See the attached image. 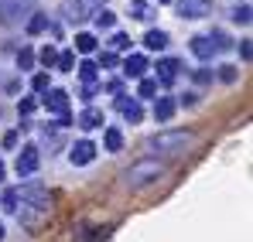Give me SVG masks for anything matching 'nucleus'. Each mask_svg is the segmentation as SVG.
<instances>
[{
  "instance_id": "nucleus-11",
  "label": "nucleus",
  "mask_w": 253,
  "mask_h": 242,
  "mask_svg": "<svg viewBox=\"0 0 253 242\" xmlns=\"http://www.w3.org/2000/svg\"><path fill=\"white\" fill-rule=\"evenodd\" d=\"M117 109L124 113V120H126V123H140V116H144L140 103H137V99H124V96L117 99Z\"/></svg>"
},
{
  "instance_id": "nucleus-8",
  "label": "nucleus",
  "mask_w": 253,
  "mask_h": 242,
  "mask_svg": "<svg viewBox=\"0 0 253 242\" xmlns=\"http://www.w3.org/2000/svg\"><path fill=\"white\" fill-rule=\"evenodd\" d=\"M92 157H96V143H89V140H79V143L72 147V154H69V161L76 164V167L92 164Z\"/></svg>"
},
{
  "instance_id": "nucleus-38",
  "label": "nucleus",
  "mask_w": 253,
  "mask_h": 242,
  "mask_svg": "<svg viewBox=\"0 0 253 242\" xmlns=\"http://www.w3.org/2000/svg\"><path fill=\"white\" fill-rule=\"evenodd\" d=\"M92 96H96V85H85V89H83V99H85V103H89Z\"/></svg>"
},
{
  "instance_id": "nucleus-13",
  "label": "nucleus",
  "mask_w": 253,
  "mask_h": 242,
  "mask_svg": "<svg viewBox=\"0 0 253 242\" xmlns=\"http://www.w3.org/2000/svg\"><path fill=\"white\" fill-rule=\"evenodd\" d=\"M178 69H181V65H178L174 58H165V62H158V79H154V82H161V85H171V82L178 79Z\"/></svg>"
},
{
  "instance_id": "nucleus-2",
  "label": "nucleus",
  "mask_w": 253,
  "mask_h": 242,
  "mask_svg": "<svg viewBox=\"0 0 253 242\" xmlns=\"http://www.w3.org/2000/svg\"><path fill=\"white\" fill-rule=\"evenodd\" d=\"M147 147H151L154 154H168V157H178V154H185V150L192 147V133H188V130H168V133H158V137H151V140H147Z\"/></svg>"
},
{
  "instance_id": "nucleus-9",
  "label": "nucleus",
  "mask_w": 253,
  "mask_h": 242,
  "mask_svg": "<svg viewBox=\"0 0 253 242\" xmlns=\"http://www.w3.org/2000/svg\"><path fill=\"white\" fill-rule=\"evenodd\" d=\"M62 14L72 21V24H79L89 17V10H85V0H62Z\"/></svg>"
},
{
  "instance_id": "nucleus-29",
  "label": "nucleus",
  "mask_w": 253,
  "mask_h": 242,
  "mask_svg": "<svg viewBox=\"0 0 253 242\" xmlns=\"http://www.w3.org/2000/svg\"><path fill=\"white\" fill-rule=\"evenodd\" d=\"M31 89H35V92H48V89H51V85H48V75H44V72H38V75L31 79Z\"/></svg>"
},
{
  "instance_id": "nucleus-23",
  "label": "nucleus",
  "mask_w": 253,
  "mask_h": 242,
  "mask_svg": "<svg viewBox=\"0 0 253 242\" xmlns=\"http://www.w3.org/2000/svg\"><path fill=\"white\" fill-rule=\"evenodd\" d=\"M76 48H79L83 55H89V51H96V38H92V35H76Z\"/></svg>"
},
{
  "instance_id": "nucleus-28",
  "label": "nucleus",
  "mask_w": 253,
  "mask_h": 242,
  "mask_svg": "<svg viewBox=\"0 0 253 242\" xmlns=\"http://www.w3.org/2000/svg\"><path fill=\"white\" fill-rule=\"evenodd\" d=\"M79 75L92 85V82H96V62H83V65H79Z\"/></svg>"
},
{
  "instance_id": "nucleus-18",
  "label": "nucleus",
  "mask_w": 253,
  "mask_h": 242,
  "mask_svg": "<svg viewBox=\"0 0 253 242\" xmlns=\"http://www.w3.org/2000/svg\"><path fill=\"white\" fill-rule=\"evenodd\" d=\"M103 143H106V150H110V154H117V150L124 147V133H120L117 126H110V130H106V137H103Z\"/></svg>"
},
{
  "instance_id": "nucleus-15",
  "label": "nucleus",
  "mask_w": 253,
  "mask_h": 242,
  "mask_svg": "<svg viewBox=\"0 0 253 242\" xmlns=\"http://www.w3.org/2000/svg\"><path fill=\"white\" fill-rule=\"evenodd\" d=\"M174 109H178V103H174L171 96H161V99L154 103V120H158V123H168L171 116H174Z\"/></svg>"
},
{
  "instance_id": "nucleus-14",
  "label": "nucleus",
  "mask_w": 253,
  "mask_h": 242,
  "mask_svg": "<svg viewBox=\"0 0 253 242\" xmlns=\"http://www.w3.org/2000/svg\"><path fill=\"white\" fill-rule=\"evenodd\" d=\"M76 123L83 126V130H96V126H103V109H96V106H89V109H83L79 116H76Z\"/></svg>"
},
{
  "instance_id": "nucleus-1",
  "label": "nucleus",
  "mask_w": 253,
  "mask_h": 242,
  "mask_svg": "<svg viewBox=\"0 0 253 242\" xmlns=\"http://www.w3.org/2000/svg\"><path fill=\"white\" fill-rule=\"evenodd\" d=\"M161 174H165V164L158 161V157H144V161L130 164L124 171V184L126 188H147V184H154Z\"/></svg>"
},
{
  "instance_id": "nucleus-31",
  "label": "nucleus",
  "mask_w": 253,
  "mask_h": 242,
  "mask_svg": "<svg viewBox=\"0 0 253 242\" xmlns=\"http://www.w3.org/2000/svg\"><path fill=\"white\" fill-rule=\"evenodd\" d=\"M117 51H124V48H130V35H113V41H110Z\"/></svg>"
},
{
  "instance_id": "nucleus-41",
  "label": "nucleus",
  "mask_w": 253,
  "mask_h": 242,
  "mask_svg": "<svg viewBox=\"0 0 253 242\" xmlns=\"http://www.w3.org/2000/svg\"><path fill=\"white\" fill-rule=\"evenodd\" d=\"M158 3H171V0H158Z\"/></svg>"
},
{
  "instance_id": "nucleus-19",
  "label": "nucleus",
  "mask_w": 253,
  "mask_h": 242,
  "mask_svg": "<svg viewBox=\"0 0 253 242\" xmlns=\"http://www.w3.org/2000/svg\"><path fill=\"white\" fill-rule=\"evenodd\" d=\"M113 24H117V14L106 10V7H99V10H96V28H99V31H110Z\"/></svg>"
},
{
  "instance_id": "nucleus-17",
  "label": "nucleus",
  "mask_w": 253,
  "mask_h": 242,
  "mask_svg": "<svg viewBox=\"0 0 253 242\" xmlns=\"http://www.w3.org/2000/svg\"><path fill=\"white\" fill-rule=\"evenodd\" d=\"M144 44H147L151 51H161V48L168 44V35H165V31H158V28H151V31L144 35Z\"/></svg>"
},
{
  "instance_id": "nucleus-10",
  "label": "nucleus",
  "mask_w": 253,
  "mask_h": 242,
  "mask_svg": "<svg viewBox=\"0 0 253 242\" xmlns=\"http://www.w3.org/2000/svg\"><path fill=\"white\" fill-rule=\"evenodd\" d=\"M192 55L202 58V62H209L212 55H215V44L209 41V35H195V38H192Z\"/></svg>"
},
{
  "instance_id": "nucleus-24",
  "label": "nucleus",
  "mask_w": 253,
  "mask_h": 242,
  "mask_svg": "<svg viewBox=\"0 0 253 242\" xmlns=\"http://www.w3.org/2000/svg\"><path fill=\"white\" fill-rule=\"evenodd\" d=\"M209 41L215 44V51H229V48H233V41L226 38L222 31H212V35H209Z\"/></svg>"
},
{
  "instance_id": "nucleus-12",
  "label": "nucleus",
  "mask_w": 253,
  "mask_h": 242,
  "mask_svg": "<svg viewBox=\"0 0 253 242\" xmlns=\"http://www.w3.org/2000/svg\"><path fill=\"white\" fill-rule=\"evenodd\" d=\"M144 72H147V58H144V55H130V58L124 62L126 79H144Z\"/></svg>"
},
{
  "instance_id": "nucleus-7",
  "label": "nucleus",
  "mask_w": 253,
  "mask_h": 242,
  "mask_svg": "<svg viewBox=\"0 0 253 242\" xmlns=\"http://www.w3.org/2000/svg\"><path fill=\"white\" fill-rule=\"evenodd\" d=\"M42 103H44L48 113H58V116L69 113V92H65V89H48V96H44Z\"/></svg>"
},
{
  "instance_id": "nucleus-21",
  "label": "nucleus",
  "mask_w": 253,
  "mask_h": 242,
  "mask_svg": "<svg viewBox=\"0 0 253 242\" xmlns=\"http://www.w3.org/2000/svg\"><path fill=\"white\" fill-rule=\"evenodd\" d=\"M17 202H21V191H17V188H7V191H3L0 208H3V211H17Z\"/></svg>"
},
{
  "instance_id": "nucleus-39",
  "label": "nucleus",
  "mask_w": 253,
  "mask_h": 242,
  "mask_svg": "<svg viewBox=\"0 0 253 242\" xmlns=\"http://www.w3.org/2000/svg\"><path fill=\"white\" fill-rule=\"evenodd\" d=\"M0 181H3V161H0Z\"/></svg>"
},
{
  "instance_id": "nucleus-22",
  "label": "nucleus",
  "mask_w": 253,
  "mask_h": 242,
  "mask_svg": "<svg viewBox=\"0 0 253 242\" xmlns=\"http://www.w3.org/2000/svg\"><path fill=\"white\" fill-rule=\"evenodd\" d=\"M154 92H158V82L154 79H140V89H137L140 99H154Z\"/></svg>"
},
{
  "instance_id": "nucleus-6",
  "label": "nucleus",
  "mask_w": 253,
  "mask_h": 242,
  "mask_svg": "<svg viewBox=\"0 0 253 242\" xmlns=\"http://www.w3.org/2000/svg\"><path fill=\"white\" fill-rule=\"evenodd\" d=\"M178 14L188 21L206 17V14H212V0H178Z\"/></svg>"
},
{
  "instance_id": "nucleus-5",
  "label": "nucleus",
  "mask_w": 253,
  "mask_h": 242,
  "mask_svg": "<svg viewBox=\"0 0 253 242\" xmlns=\"http://www.w3.org/2000/svg\"><path fill=\"white\" fill-rule=\"evenodd\" d=\"M38 164H42V154H38V147H24V150L17 154V164H14V171H17L21 177H31V174L38 171Z\"/></svg>"
},
{
  "instance_id": "nucleus-25",
  "label": "nucleus",
  "mask_w": 253,
  "mask_h": 242,
  "mask_svg": "<svg viewBox=\"0 0 253 242\" xmlns=\"http://www.w3.org/2000/svg\"><path fill=\"white\" fill-rule=\"evenodd\" d=\"M55 65H58L62 72H72V65H76V55H72V51H62V55L55 58Z\"/></svg>"
},
{
  "instance_id": "nucleus-20",
  "label": "nucleus",
  "mask_w": 253,
  "mask_h": 242,
  "mask_svg": "<svg viewBox=\"0 0 253 242\" xmlns=\"http://www.w3.org/2000/svg\"><path fill=\"white\" fill-rule=\"evenodd\" d=\"M48 31V14H31L28 17V35H42Z\"/></svg>"
},
{
  "instance_id": "nucleus-35",
  "label": "nucleus",
  "mask_w": 253,
  "mask_h": 242,
  "mask_svg": "<svg viewBox=\"0 0 253 242\" xmlns=\"http://www.w3.org/2000/svg\"><path fill=\"white\" fill-rule=\"evenodd\" d=\"M35 106H38L35 99H21V106H17V113H24V116H28V113H35Z\"/></svg>"
},
{
  "instance_id": "nucleus-4",
  "label": "nucleus",
  "mask_w": 253,
  "mask_h": 242,
  "mask_svg": "<svg viewBox=\"0 0 253 242\" xmlns=\"http://www.w3.org/2000/svg\"><path fill=\"white\" fill-rule=\"evenodd\" d=\"M48 211H51V205H48V202H21L17 218H21V225L38 229V225H42V218H48Z\"/></svg>"
},
{
  "instance_id": "nucleus-30",
  "label": "nucleus",
  "mask_w": 253,
  "mask_h": 242,
  "mask_svg": "<svg viewBox=\"0 0 253 242\" xmlns=\"http://www.w3.org/2000/svg\"><path fill=\"white\" fill-rule=\"evenodd\" d=\"M250 7H247V3H243V7H236V10H233V21H240V24H250Z\"/></svg>"
},
{
  "instance_id": "nucleus-27",
  "label": "nucleus",
  "mask_w": 253,
  "mask_h": 242,
  "mask_svg": "<svg viewBox=\"0 0 253 242\" xmlns=\"http://www.w3.org/2000/svg\"><path fill=\"white\" fill-rule=\"evenodd\" d=\"M35 65V51L31 48H21V55H17V69H31Z\"/></svg>"
},
{
  "instance_id": "nucleus-32",
  "label": "nucleus",
  "mask_w": 253,
  "mask_h": 242,
  "mask_svg": "<svg viewBox=\"0 0 253 242\" xmlns=\"http://www.w3.org/2000/svg\"><path fill=\"white\" fill-rule=\"evenodd\" d=\"M240 58H243V62H250V58H253V44H250V38L240 41Z\"/></svg>"
},
{
  "instance_id": "nucleus-36",
  "label": "nucleus",
  "mask_w": 253,
  "mask_h": 242,
  "mask_svg": "<svg viewBox=\"0 0 253 242\" xmlns=\"http://www.w3.org/2000/svg\"><path fill=\"white\" fill-rule=\"evenodd\" d=\"M3 147H17V133H14V130L3 133Z\"/></svg>"
},
{
  "instance_id": "nucleus-3",
  "label": "nucleus",
  "mask_w": 253,
  "mask_h": 242,
  "mask_svg": "<svg viewBox=\"0 0 253 242\" xmlns=\"http://www.w3.org/2000/svg\"><path fill=\"white\" fill-rule=\"evenodd\" d=\"M28 14H35V0H3V7H0V24H3V28H14V24H21Z\"/></svg>"
},
{
  "instance_id": "nucleus-16",
  "label": "nucleus",
  "mask_w": 253,
  "mask_h": 242,
  "mask_svg": "<svg viewBox=\"0 0 253 242\" xmlns=\"http://www.w3.org/2000/svg\"><path fill=\"white\" fill-rule=\"evenodd\" d=\"M130 17H133V21H151L154 10H151L147 0H130Z\"/></svg>"
},
{
  "instance_id": "nucleus-34",
  "label": "nucleus",
  "mask_w": 253,
  "mask_h": 242,
  "mask_svg": "<svg viewBox=\"0 0 253 242\" xmlns=\"http://www.w3.org/2000/svg\"><path fill=\"white\" fill-rule=\"evenodd\" d=\"M219 79H222V82H236V69H233V65H222Z\"/></svg>"
},
{
  "instance_id": "nucleus-26",
  "label": "nucleus",
  "mask_w": 253,
  "mask_h": 242,
  "mask_svg": "<svg viewBox=\"0 0 253 242\" xmlns=\"http://www.w3.org/2000/svg\"><path fill=\"white\" fill-rule=\"evenodd\" d=\"M38 58H42V65H44V69H51V65H55V58H58V51H55L51 44H44V48H42V55H38Z\"/></svg>"
},
{
  "instance_id": "nucleus-37",
  "label": "nucleus",
  "mask_w": 253,
  "mask_h": 242,
  "mask_svg": "<svg viewBox=\"0 0 253 242\" xmlns=\"http://www.w3.org/2000/svg\"><path fill=\"white\" fill-rule=\"evenodd\" d=\"M106 236H110V229H96V236H92L89 242H106Z\"/></svg>"
},
{
  "instance_id": "nucleus-33",
  "label": "nucleus",
  "mask_w": 253,
  "mask_h": 242,
  "mask_svg": "<svg viewBox=\"0 0 253 242\" xmlns=\"http://www.w3.org/2000/svg\"><path fill=\"white\" fill-rule=\"evenodd\" d=\"M99 65H103V69H113V65H117V55H113V51H103V55H99Z\"/></svg>"
},
{
  "instance_id": "nucleus-40",
  "label": "nucleus",
  "mask_w": 253,
  "mask_h": 242,
  "mask_svg": "<svg viewBox=\"0 0 253 242\" xmlns=\"http://www.w3.org/2000/svg\"><path fill=\"white\" fill-rule=\"evenodd\" d=\"M3 232H7V229H3V225H0V239H3Z\"/></svg>"
}]
</instances>
